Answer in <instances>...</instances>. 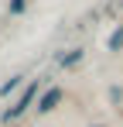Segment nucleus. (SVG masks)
I'll return each mask as SVG.
<instances>
[{
    "mask_svg": "<svg viewBox=\"0 0 123 127\" xmlns=\"http://www.w3.org/2000/svg\"><path fill=\"white\" fill-rule=\"evenodd\" d=\"M34 96H38V83H31V86H27V89H24V93L17 96V103L10 106V110H3V120H7V124H10V120H17L20 113H24L27 106L34 103Z\"/></svg>",
    "mask_w": 123,
    "mask_h": 127,
    "instance_id": "nucleus-1",
    "label": "nucleus"
},
{
    "mask_svg": "<svg viewBox=\"0 0 123 127\" xmlns=\"http://www.w3.org/2000/svg\"><path fill=\"white\" fill-rule=\"evenodd\" d=\"M58 100H62V89H58V86H51V89L38 100V110H41V113H48V110H55V106H58Z\"/></svg>",
    "mask_w": 123,
    "mask_h": 127,
    "instance_id": "nucleus-2",
    "label": "nucleus"
},
{
    "mask_svg": "<svg viewBox=\"0 0 123 127\" xmlns=\"http://www.w3.org/2000/svg\"><path fill=\"white\" fill-rule=\"evenodd\" d=\"M20 79H24V76H10L7 83L0 86V96H10V93H14V89H17V86H20Z\"/></svg>",
    "mask_w": 123,
    "mask_h": 127,
    "instance_id": "nucleus-3",
    "label": "nucleus"
},
{
    "mask_svg": "<svg viewBox=\"0 0 123 127\" xmlns=\"http://www.w3.org/2000/svg\"><path fill=\"white\" fill-rule=\"evenodd\" d=\"M120 48H123V28L113 31V38H109V52H120Z\"/></svg>",
    "mask_w": 123,
    "mask_h": 127,
    "instance_id": "nucleus-4",
    "label": "nucleus"
},
{
    "mask_svg": "<svg viewBox=\"0 0 123 127\" xmlns=\"http://www.w3.org/2000/svg\"><path fill=\"white\" fill-rule=\"evenodd\" d=\"M82 59V48H75V52H68V55H62V65H75Z\"/></svg>",
    "mask_w": 123,
    "mask_h": 127,
    "instance_id": "nucleus-5",
    "label": "nucleus"
},
{
    "mask_svg": "<svg viewBox=\"0 0 123 127\" xmlns=\"http://www.w3.org/2000/svg\"><path fill=\"white\" fill-rule=\"evenodd\" d=\"M24 7H27V0H10V14H20Z\"/></svg>",
    "mask_w": 123,
    "mask_h": 127,
    "instance_id": "nucleus-6",
    "label": "nucleus"
}]
</instances>
